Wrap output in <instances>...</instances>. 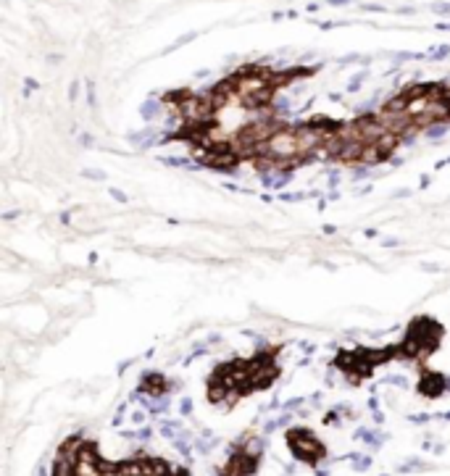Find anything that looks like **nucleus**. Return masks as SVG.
I'll list each match as a JSON object with an SVG mask.
<instances>
[{"instance_id":"1","label":"nucleus","mask_w":450,"mask_h":476,"mask_svg":"<svg viewBox=\"0 0 450 476\" xmlns=\"http://www.w3.org/2000/svg\"><path fill=\"white\" fill-rule=\"evenodd\" d=\"M282 345H266L250 358H232L219 363L206 379V397L211 405L235 408L242 397L263 392L279 379Z\"/></svg>"},{"instance_id":"2","label":"nucleus","mask_w":450,"mask_h":476,"mask_svg":"<svg viewBox=\"0 0 450 476\" xmlns=\"http://www.w3.org/2000/svg\"><path fill=\"white\" fill-rule=\"evenodd\" d=\"M53 476H192L187 468H174L164 458L134 455L129 461L111 463L100 455L98 442L82 432L61 442L53 463Z\"/></svg>"},{"instance_id":"3","label":"nucleus","mask_w":450,"mask_h":476,"mask_svg":"<svg viewBox=\"0 0 450 476\" xmlns=\"http://www.w3.org/2000/svg\"><path fill=\"white\" fill-rule=\"evenodd\" d=\"M400 142L403 137L379 119V113H364L358 119L334 124L324 155L343 166H371L387 161Z\"/></svg>"},{"instance_id":"4","label":"nucleus","mask_w":450,"mask_h":476,"mask_svg":"<svg viewBox=\"0 0 450 476\" xmlns=\"http://www.w3.org/2000/svg\"><path fill=\"white\" fill-rule=\"evenodd\" d=\"M376 113L403 140L413 137L424 129L450 121V84L429 82L406 87L403 93L390 98Z\"/></svg>"},{"instance_id":"5","label":"nucleus","mask_w":450,"mask_h":476,"mask_svg":"<svg viewBox=\"0 0 450 476\" xmlns=\"http://www.w3.org/2000/svg\"><path fill=\"white\" fill-rule=\"evenodd\" d=\"M442 337H445V329L440 321L429 319V316H416L406 332V337L400 342H395L398 360H419L424 366V360L440 347Z\"/></svg>"},{"instance_id":"6","label":"nucleus","mask_w":450,"mask_h":476,"mask_svg":"<svg viewBox=\"0 0 450 476\" xmlns=\"http://www.w3.org/2000/svg\"><path fill=\"white\" fill-rule=\"evenodd\" d=\"M261 458H263V440L247 432L232 445L229 461L227 466L219 468V476H256Z\"/></svg>"},{"instance_id":"7","label":"nucleus","mask_w":450,"mask_h":476,"mask_svg":"<svg viewBox=\"0 0 450 476\" xmlns=\"http://www.w3.org/2000/svg\"><path fill=\"white\" fill-rule=\"evenodd\" d=\"M284 440H287V447L292 452V458L305 463V466L316 468L327 458V445L316 434H313L308 426H292V429H287Z\"/></svg>"},{"instance_id":"8","label":"nucleus","mask_w":450,"mask_h":476,"mask_svg":"<svg viewBox=\"0 0 450 476\" xmlns=\"http://www.w3.org/2000/svg\"><path fill=\"white\" fill-rule=\"evenodd\" d=\"M421 381H419V392L424 395V397H440L442 392H447L450 390V381L442 376V374H437V371H429L426 366H421Z\"/></svg>"},{"instance_id":"9","label":"nucleus","mask_w":450,"mask_h":476,"mask_svg":"<svg viewBox=\"0 0 450 476\" xmlns=\"http://www.w3.org/2000/svg\"><path fill=\"white\" fill-rule=\"evenodd\" d=\"M140 392H148L150 397H164L169 392V381L164 374H145L140 381Z\"/></svg>"}]
</instances>
